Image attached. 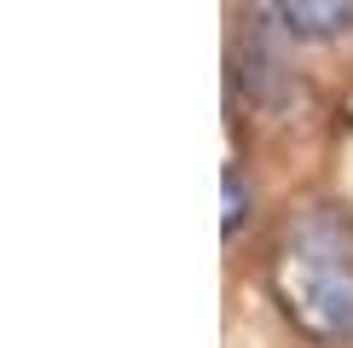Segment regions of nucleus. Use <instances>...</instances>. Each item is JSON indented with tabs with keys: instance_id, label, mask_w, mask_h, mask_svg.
<instances>
[{
	"instance_id": "f257e3e1",
	"label": "nucleus",
	"mask_w": 353,
	"mask_h": 348,
	"mask_svg": "<svg viewBox=\"0 0 353 348\" xmlns=\"http://www.w3.org/2000/svg\"><path fill=\"white\" fill-rule=\"evenodd\" d=\"M272 284L284 313L313 342L342 348L353 342V232L342 215L313 209L284 232L272 261Z\"/></svg>"
},
{
	"instance_id": "f03ea898",
	"label": "nucleus",
	"mask_w": 353,
	"mask_h": 348,
	"mask_svg": "<svg viewBox=\"0 0 353 348\" xmlns=\"http://www.w3.org/2000/svg\"><path fill=\"white\" fill-rule=\"evenodd\" d=\"M267 18H278L290 29V35H342V29L353 23V6H336V0H319V6H307V0H290V6H267Z\"/></svg>"
},
{
	"instance_id": "7ed1b4c3",
	"label": "nucleus",
	"mask_w": 353,
	"mask_h": 348,
	"mask_svg": "<svg viewBox=\"0 0 353 348\" xmlns=\"http://www.w3.org/2000/svg\"><path fill=\"white\" fill-rule=\"evenodd\" d=\"M243 221V192H238V174H226V232H238Z\"/></svg>"
}]
</instances>
